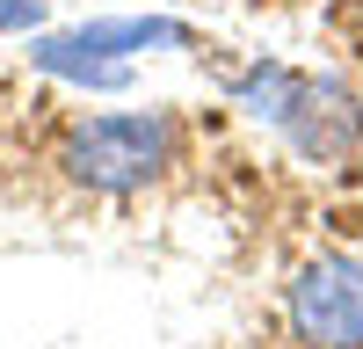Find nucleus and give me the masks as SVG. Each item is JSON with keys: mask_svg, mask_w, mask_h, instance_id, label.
Masks as SVG:
<instances>
[{"mask_svg": "<svg viewBox=\"0 0 363 349\" xmlns=\"http://www.w3.org/2000/svg\"><path fill=\"white\" fill-rule=\"evenodd\" d=\"M284 320L298 349H363V255H313L284 291Z\"/></svg>", "mask_w": 363, "mask_h": 349, "instance_id": "4", "label": "nucleus"}, {"mask_svg": "<svg viewBox=\"0 0 363 349\" xmlns=\"http://www.w3.org/2000/svg\"><path fill=\"white\" fill-rule=\"evenodd\" d=\"M44 22V0H0V37H29Z\"/></svg>", "mask_w": 363, "mask_h": 349, "instance_id": "5", "label": "nucleus"}, {"mask_svg": "<svg viewBox=\"0 0 363 349\" xmlns=\"http://www.w3.org/2000/svg\"><path fill=\"white\" fill-rule=\"evenodd\" d=\"M196 44H203L196 22L182 15H95V22L29 37V66L66 87H87V95H124L138 51H196Z\"/></svg>", "mask_w": 363, "mask_h": 349, "instance_id": "2", "label": "nucleus"}, {"mask_svg": "<svg viewBox=\"0 0 363 349\" xmlns=\"http://www.w3.org/2000/svg\"><path fill=\"white\" fill-rule=\"evenodd\" d=\"M225 95H233L240 116L269 124L313 167H335V160H349L363 145V102L342 80H327V73L284 66V58H247L240 73H225Z\"/></svg>", "mask_w": 363, "mask_h": 349, "instance_id": "1", "label": "nucleus"}, {"mask_svg": "<svg viewBox=\"0 0 363 349\" xmlns=\"http://www.w3.org/2000/svg\"><path fill=\"white\" fill-rule=\"evenodd\" d=\"M174 153H182V131L167 109H87L58 145V167H66V182L95 196H138L167 182Z\"/></svg>", "mask_w": 363, "mask_h": 349, "instance_id": "3", "label": "nucleus"}]
</instances>
